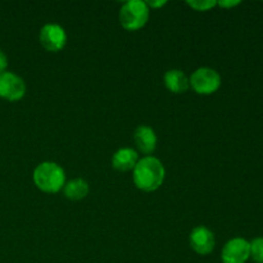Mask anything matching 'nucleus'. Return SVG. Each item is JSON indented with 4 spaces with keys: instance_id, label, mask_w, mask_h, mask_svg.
Masks as SVG:
<instances>
[{
    "instance_id": "f8f14e48",
    "label": "nucleus",
    "mask_w": 263,
    "mask_h": 263,
    "mask_svg": "<svg viewBox=\"0 0 263 263\" xmlns=\"http://www.w3.org/2000/svg\"><path fill=\"white\" fill-rule=\"evenodd\" d=\"M89 184L84 179H73L66 182L63 186L64 195L69 200H81L89 194Z\"/></svg>"
},
{
    "instance_id": "dca6fc26",
    "label": "nucleus",
    "mask_w": 263,
    "mask_h": 263,
    "mask_svg": "<svg viewBox=\"0 0 263 263\" xmlns=\"http://www.w3.org/2000/svg\"><path fill=\"white\" fill-rule=\"evenodd\" d=\"M239 4H240V2H218L217 3V5H220L221 8H233Z\"/></svg>"
},
{
    "instance_id": "2eb2a0df",
    "label": "nucleus",
    "mask_w": 263,
    "mask_h": 263,
    "mask_svg": "<svg viewBox=\"0 0 263 263\" xmlns=\"http://www.w3.org/2000/svg\"><path fill=\"white\" fill-rule=\"evenodd\" d=\"M8 67V58L3 50H0V73L7 71Z\"/></svg>"
},
{
    "instance_id": "39448f33",
    "label": "nucleus",
    "mask_w": 263,
    "mask_h": 263,
    "mask_svg": "<svg viewBox=\"0 0 263 263\" xmlns=\"http://www.w3.org/2000/svg\"><path fill=\"white\" fill-rule=\"evenodd\" d=\"M26 94V84L18 74L13 72L0 73V98L9 102L21 100Z\"/></svg>"
},
{
    "instance_id": "7ed1b4c3",
    "label": "nucleus",
    "mask_w": 263,
    "mask_h": 263,
    "mask_svg": "<svg viewBox=\"0 0 263 263\" xmlns=\"http://www.w3.org/2000/svg\"><path fill=\"white\" fill-rule=\"evenodd\" d=\"M148 4L141 0H130L122 5L120 10V23L125 30L138 31L146 25L149 20Z\"/></svg>"
},
{
    "instance_id": "ddd939ff",
    "label": "nucleus",
    "mask_w": 263,
    "mask_h": 263,
    "mask_svg": "<svg viewBox=\"0 0 263 263\" xmlns=\"http://www.w3.org/2000/svg\"><path fill=\"white\" fill-rule=\"evenodd\" d=\"M251 257L257 263H263V238H256L251 243Z\"/></svg>"
},
{
    "instance_id": "1a4fd4ad",
    "label": "nucleus",
    "mask_w": 263,
    "mask_h": 263,
    "mask_svg": "<svg viewBox=\"0 0 263 263\" xmlns=\"http://www.w3.org/2000/svg\"><path fill=\"white\" fill-rule=\"evenodd\" d=\"M134 141L139 152L151 156L157 148V135L154 130L149 126H139L134 133Z\"/></svg>"
},
{
    "instance_id": "423d86ee",
    "label": "nucleus",
    "mask_w": 263,
    "mask_h": 263,
    "mask_svg": "<svg viewBox=\"0 0 263 263\" xmlns=\"http://www.w3.org/2000/svg\"><path fill=\"white\" fill-rule=\"evenodd\" d=\"M39 40L44 49L48 51H61L67 44V33L62 26L48 23L44 26L39 35Z\"/></svg>"
},
{
    "instance_id": "6e6552de",
    "label": "nucleus",
    "mask_w": 263,
    "mask_h": 263,
    "mask_svg": "<svg viewBox=\"0 0 263 263\" xmlns=\"http://www.w3.org/2000/svg\"><path fill=\"white\" fill-rule=\"evenodd\" d=\"M189 243L193 251L200 256H207L215 249V235L205 226H198L192 231L189 236Z\"/></svg>"
},
{
    "instance_id": "f03ea898",
    "label": "nucleus",
    "mask_w": 263,
    "mask_h": 263,
    "mask_svg": "<svg viewBox=\"0 0 263 263\" xmlns=\"http://www.w3.org/2000/svg\"><path fill=\"white\" fill-rule=\"evenodd\" d=\"M33 182L44 193H58L66 184V174L55 162H43L33 171Z\"/></svg>"
},
{
    "instance_id": "9d476101",
    "label": "nucleus",
    "mask_w": 263,
    "mask_h": 263,
    "mask_svg": "<svg viewBox=\"0 0 263 263\" xmlns=\"http://www.w3.org/2000/svg\"><path fill=\"white\" fill-rule=\"evenodd\" d=\"M139 162L138 152L131 148H121L113 154L112 166L113 168L121 172L133 171L136 163Z\"/></svg>"
},
{
    "instance_id": "f3484780",
    "label": "nucleus",
    "mask_w": 263,
    "mask_h": 263,
    "mask_svg": "<svg viewBox=\"0 0 263 263\" xmlns=\"http://www.w3.org/2000/svg\"><path fill=\"white\" fill-rule=\"evenodd\" d=\"M149 7V9L151 8H159V7H163L164 4H166V2H148L146 3Z\"/></svg>"
},
{
    "instance_id": "20e7f679",
    "label": "nucleus",
    "mask_w": 263,
    "mask_h": 263,
    "mask_svg": "<svg viewBox=\"0 0 263 263\" xmlns=\"http://www.w3.org/2000/svg\"><path fill=\"white\" fill-rule=\"evenodd\" d=\"M190 87L199 95H211L221 86V76L216 69L200 67L193 72L189 79Z\"/></svg>"
},
{
    "instance_id": "f257e3e1",
    "label": "nucleus",
    "mask_w": 263,
    "mask_h": 263,
    "mask_svg": "<svg viewBox=\"0 0 263 263\" xmlns=\"http://www.w3.org/2000/svg\"><path fill=\"white\" fill-rule=\"evenodd\" d=\"M166 176V170L158 158L146 156L139 159L135 168L133 170L134 184L143 192H156L162 186Z\"/></svg>"
},
{
    "instance_id": "4468645a",
    "label": "nucleus",
    "mask_w": 263,
    "mask_h": 263,
    "mask_svg": "<svg viewBox=\"0 0 263 263\" xmlns=\"http://www.w3.org/2000/svg\"><path fill=\"white\" fill-rule=\"evenodd\" d=\"M187 5L190 8H193L194 10H198V12H207V10L212 9L217 5L216 2H208V0H200V2H187Z\"/></svg>"
},
{
    "instance_id": "9b49d317",
    "label": "nucleus",
    "mask_w": 263,
    "mask_h": 263,
    "mask_svg": "<svg viewBox=\"0 0 263 263\" xmlns=\"http://www.w3.org/2000/svg\"><path fill=\"white\" fill-rule=\"evenodd\" d=\"M164 85L175 94H184L190 87L189 77L180 69H170L164 74Z\"/></svg>"
},
{
    "instance_id": "0eeeda50",
    "label": "nucleus",
    "mask_w": 263,
    "mask_h": 263,
    "mask_svg": "<svg viewBox=\"0 0 263 263\" xmlns=\"http://www.w3.org/2000/svg\"><path fill=\"white\" fill-rule=\"evenodd\" d=\"M251 258V244L243 238H234L225 244L221 252L222 263H246Z\"/></svg>"
}]
</instances>
